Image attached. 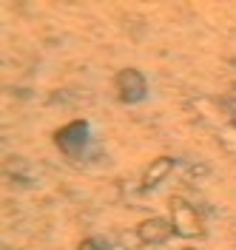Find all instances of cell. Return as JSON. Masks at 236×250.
<instances>
[{"instance_id":"6da1fadb","label":"cell","mask_w":236,"mask_h":250,"mask_svg":"<svg viewBox=\"0 0 236 250\" xmlns=\"http://www.w3.org/2000/svg\"><path fill=\"white\" fill-rule=\"evenodd\" d=\"M171 225H173V233L182 236V239H202L205 236L199 213L193 210V205H188L179 196L171 199Z\"/></svg>"},{"instance_id":"7a4b0ae2","label":"cell","mask_w":236,"mask_h":250,"mask_svg":"<svg viewBox=\"0 0 236 250\" xmlns=\"http://www.w3.org/2000/svg\"><path fill=\"white\" fill-rule=\"evenodd\" d=\"M88 134H91L88 123H86V120H74V123L63 125V128L54 134V142H57V148H60L65 156H80L83 148L88 145Z\"/></svg>"},{"instance_id":"3957f363","label":"cell","mask_w":236,"mask_h":250,"mask_svg":"<svg viewBox=\"0 0 236 250\" xmlns=\"http://www.w3.org/2000/svg\"><path fill=\"white\" fill-rule=\"evenodd\" d=\"M145 94H148V83L142 77V71H137V68H123L117 74V97L126 105H134V103L145 100Z\"/></svg>"},{"instance_id":"277c9868","label":"cell","mask_w":236,"mask_h":250,"mask_svg":"<svg viewBox=\"0 0 236 250\" xmlns=\"http://www.w3.org/2000/svg\"><path fill=\"white\" fill-rule=\"evenodd\" d=\"M171 233H173V225L162 216H151L137 225V239L142 245H162V242L171 239Z\"/></svg>"},{"instance_id":"5b68a950","label":"cell","mask_w":236,"mask_h":250,"mask_svg":"<svg viewBox=\"0 0 236 250\" xmlns=\"http://www.w3.org/2000/svg\"><path fill=\"white\" fill-rule=\"evenodd\" d=\"M173 165H176V159L173 156H159V159H154L151 165H148V171H145V176H142V182H140V190H154V188L168 176V173L173 171Z\"/></svg>"},{"instance_id":"8992f818","label":"cell","mask_w":236,"mask_h":250,"mask_svg":"<svg viewBox=\"0 0 236 250\" xmlns=\"http://www.w3.org/2000/svg\"><path fill=\"white\" fill-rule=\"evenodd\" d=\"M211 173V168L205 165V162H193L188 168V179H202V176H208Z\"/></svg>"},{"instance_id":"52a82bcc","label":"cell","mask_w":236,"mask_h":250,"mask_svg":"<svg viewBox=\"0 0 236 250\" xmlns=\"http://www.w3.org/2000/svg\"><path fill=\"white\" fill-rule=\"evenodd\" d=\"M77 250H106V245H103L100 239H83L77 245Z\"/></svg>"},{"instance_id":"ba28073f","label":"cell","mask_w":236,"mask_h":250,"mask_svg":"<svg viewBox=\"0 0 236 250\" xmlns=\"http://www.w3.org/2000/svg\"><path fill=\"white\" fill-rule=\"evenodd\" d=\"M225 100H228V103H236V83L231 85V91H228V97H225Z\"/></svg>"},{"instance_id":"9c48e42d","label":"cell","mask_w":236,"mask_h":250,"mask_svg":"<svg viewBox=\"0 0 236 250\" xmlns=\"http://www.w3.org/2000/svg\"><path fill=\"white\" fill-rule=\"evenodd\" d=\"M231 123H234V128H236V108H234V114H231Z\"/></svg>"},{"instance_id":"30bf717a","label":"cell","mask_w":236,"mask_h":250,"mask_svg":"<svg viewBox=\"0 0 236 250\" xmlns=\"http://www.w3.org/2000/svg\"><path fill=\"white\" fill-rule=\"evenodd\" d=\"M182 250H193V248H182Z\"/></svg>"}]
</instances>
